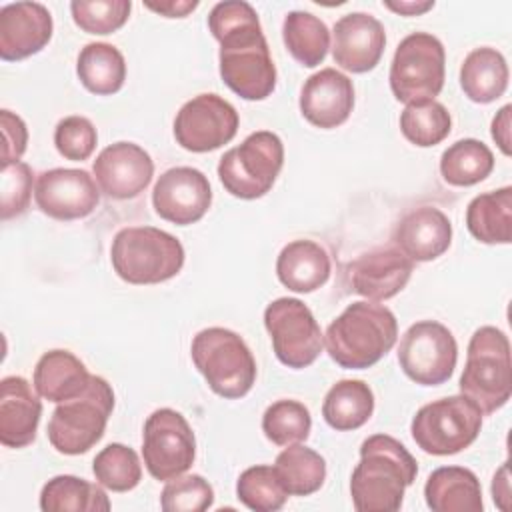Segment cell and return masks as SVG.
Instances as JSON below:
<instances>
[{
    "mask_svg": "<svg viewBox=\"0 0 512 512\" xmlns=\"http://www.w3.org/2000/svg\"><path fill=\"white\" fill-rule=\"evenodd\" d=\"M208 28L220 42V76L244 100H264L276 88V66L270 56L256 10L244 0L218 2Z\"/></svg>",
    "mask_w": 512,
    "mask_h": 512,
    "instance_id": "6da1fadb",
    "label": "cell"
},
{
    "mask_svg": "<svg viewBox=\"0 0 512 512\" xmlns=\"http://www.w3.org/2000/svg\"><path fill=\"white\" fill-rule=\"evenodd\" d=\"M416 474L418 464L402 442L388 434L366 438L350 478L354 508L358 512H396Z\"/></svg>",
    "mask_w": 512,
    "mask_h": 512,
    "instance_id": "7a4b0ae2",
    "label": "cell"
},
{
    "mask_svg": "<svg viewBox=\"0 0 512 512\" xmlns=\"http://www.w3.org/2000/svg\"><path fill=\"white\" fill-rule=\"evenodd\" d=\"M398 322L390 308L376 302H352L328 326L324 346L342 368L364 370L380 362L396 344Z\"/></svg>",
    "mask_w": 512,
    "mask_h": 512,
    "instance_id": "3957f363",
    "label": "cell"
},
{
    "mask_svg": "<svg viewBox=\"0 0 512 512\" xmlns=\"http://www.w3.org/2000/svg\"><path fill=\"white\" fill-rule=\"evenodd\" d=\"M114 272L128 284H160L184 266V246L154 226L122 228L110 250Z\"/></svg>",
    "mask_w": 512,
    "mask_h": 512,
    "instance_id": "277c9868",
    "label": "cell"
},
{
    "mask_svg": "<svg viewBox=\"0 0 512 512\" xmlns=\"http://www.w3.org/2000/svg\"><path fill=\"white\" fill-rule=\"evenodd\" d=\"M460 392L470 398L482 414H492L510 400V342L502 330L482 326L472 334L466 366L460 376Z\"/></svg>",
    "mask_w": 512,
    "mask_h": 512,
    "instance_id": "5b68a950",
    "label": "cell"
},
{
    "mask_svg": "<svg viewBox=\"0 0 512 512\" xmlns=\"http://www.w3.org/2000/svg\"><path fill=\"white\" fill-rule=\"evenodd\" d=\"M194 366L222 398H242L256 382V360L236 332L220 326L200 330L190 346Z\"/></svg>",
    "mask_w": 512,
    "mask_h": 512,
    "instance_id": "8992f818",
    "label": "cell"
},
{
    "mask_svg": "<svg viewBox=\"0 0 512 512\" xmlns=\"http://www.w3.org/2000/svg\"><path fill=\"white\" fill-rule=\"evenodd\" d=\"M114 410V390L102 376H90L74 398L58 402L48 422V440L68 456L88 452L102 436Z\"/></svg>",
    "mask_w": 512,
    "mask_h": 512,
    "instance_id": "52a82bcc",
    "label": "cell"
},
{
    "mask_svg": "<svg viewBox=\"0 0 512 512\" xmlns=\"http://www.w3.org/2000/svg\"><path fill=\"white\" fill-rule=\"evenodd\" d=\"M284 164V144L268 130L252 132L240 146L230 148L218 162V178L226 192L256 200L270 192Z\"/></svg>",
    "mask_w": 512,
    "mask_h": 512,
    "instance_id": "ba28073f",
    "label": "cell"
},
{
    "mask_svg": "<svg viewBox=\"0 0 512 512\" xmlns=\"http://www.w3.org/2000/svg\"><path fill=\"white\" fill-rule=\"evenodd\" d=\"M482 416V410L464 394L448 396L422 406L412 418L410 432L426 454L450 456L478 438Z\"/></svg>",
    "mask_w": 512,
    "mask_h": 512,
    "instance_id": "9c48e42d",
    "label": "cell"
},
{
    "mask_svg": "<svg viewBox=\"0 0 512 512\" xmlns=\"http://www.w3.org/2000/svg\"><path fill=\"white\" fill-rule=\"evenodd\" d=\"M446 52L428 32L408 34L396 48L390 64V88L396 100L412 104L434 100L444 86Z\"/></svg>",
    "mask_w": 512,
    "mask_h": 512,
    "instance_id": "30bf717a",
    "label": "cell"
},
{
    "mask_svg": "<svg viewBox=\"0 0 512 512\" xmlns=\"http://www.w3.org/2000/svg\"><path fill=\"white\" fill-rule=\"evenodd\" d=\"M458 360L454 334L436 320L412 324L398 346V364L416 384L438 386L450 380Z\"/></svg>",
    "mask_w": 512,
    "mask_h": 512,
    "instance_id": "8fae6325",
    "label": "cell"
},
{
    "mask_svg": "<svg viewBox=\"0 0 512 512\" xmlns=\"http://www.w3.org/2000/svg\"><path fill=\"white\" fill-rule=\"evenodd\" d=\"M142 458L156 480L168 482L184 474L196 458V438L188 420L172 408L154 410L144 422Z\"/></svg>",
    "mask_w": 512,
    "mask_h": 512,
    "instance_id": "7c38bea8",
    "label": "cell"
},
{
    "mask_svg": "<svg viewBox=\"0 0 512 512\" xmlns=\"http://www.w3.org/2000/svg\"><path fill=\"white\" fill-rule=\"evenodd\" d=\"M276 358L288 368H306L322 352V332L310 308L298 298H276L264 310Z\"/></svg>",
    "mask_w": 512,
    "mask_h": 512,
    "instance_id": "4fadbf2b",
    "label": "cell"
},
{
    "mask_svg": "<svg viewBox=\"0 0 512 512\" xmlns=\"http://www.w3.org/2000/svg\"><path fill=\"white\" fill-rule=\"evenodd\" d=\"M236 108L218 94H198L174 118V138L190 152H210L228 144L238 132Z\"/></svg>",
    "mask_w": 512,
    "mask_h": 512,
    "instance_id": "5bb4252c",
    "label": "cell"
},
{
    "mask_svg": "<svg viewBox=\"0 0 512 512\" xmlns=\"http://www.w3.org/2000/svg\"><path fill=\"white\" fill-rule=\"evenodd\" d=\"M34 200L54 220H78L94 212L100 192L86 170L52 168L38 176Z\"/></svg>",
    "mask_w": 512,
    "mask_h": 512,
    "instance_id": "9a60e30c",
    "label": "cell"
},
{
    "mask_svg": "<svg viewBox=\"0 0 512 512\" xmlns=\"http://www.w3.org/2000/svg\"><path fill=\"white\" fill-rule=\"evenodd\" d=\"M152 204L156 214L172 224H194L208 212L212 204L210 182L196 168H170L156 180Z\"/></svg>",
    "mask_w": 512,
    "mask_h": 512,
    "instance_id": "2e32d148",
    "label": "cell"
},
{
    "mask_svg": "<svg viewBox=\"0 0 512 512\" xmlns=\"http://www.w3.org/2000/svg\"><path fill=\"white\" fill-rule=\"evenodd\" d=\"M92 172L106 196L128 200L146 190L154 174V162L142 146L116 142L96 156Z\"/></svg>",
    "mask_w": 512,
    "mask_h": 512,
    "instance_id": "e0dca14e",
    "label": "cell"
},
{
    "mask_svg": "<svg viewBox=\"0 0 512 512\" xmlns=\"http://www.w3.org/2000/svg\"><path fill=\"white\" fill-rule=\"evenodd\" d=\"M386 46V32L380 20L366 12H352L334 24L332 58L334 62L354 74L372 70Z\"/></svg>",
    "mask_w": 512,
    "mask_h": 512,
    "instance_id": "ac0fdd59",
    "label": "cell"
},
{
    "mask_svg": "<svg viewBox=\"0 0 512 512\" xmlns=\"http://www.w3.org/2000/svg\"><path fill=\"white\" fill-rule=\"evenodd\" d=\"M50 10L40 2H12L0 10V58L24 60L40 52L52 38Z\"/></svg>",
    "mask_w": 512,
    "mask_h": 512,
    "instance_id": "d6986e66",
    "label": "cell"
},
{
    "mask_svg": "<svg viewBox=\"0 0 512 512\" xmlns=\"http://www.w3.org/2000/svg\"><path fill=\"white\" fill-rule=\"evenodd\" d=\"M414 262L396 246L374 248L348 264L352 292L370 300L396 296L410 280Z\"/></svg>",
    "mask_w": 512,
    "mask_h": 512,
    "instance_id": "ffe728a7",
    "label": "cell"
},
{
    "mask_svg": "<svg viewBox=\"0 0 512 512\" xmlns=\"http://www.w3.org/2000/svg\"><path fill=\"white\" fill-rule=\"evenodd\" d=\"M354 108V86L336 68H322L312 74L300 90V112L316 128L344 124Z\"/></svg>",
    "mask_w": 512,
    "mask_h": 512,
    "instance_id": "44dd1931",
    "label": "cell"
},
{
    "mask_svg": "<svg viewBox=\"0 0 512 512\" xmlns=\"http://www.w3.org/2000/svg\"><path fill=\"white\" fill-rule=\"evenodd\" d=\"M392 242L412 262H430L450 248L452 224L442 210L420 206L400 218Z\"/></svg>",
    "mask_w": 512,
    "mask_h": 512,
    "instance_id": "7402d4cb",
    "label": "cell"
},
{
    "mask_svg": "<svg viewBox=\"0 0 512 512\" xmlns=\"http://www.w3.org/2000/svg\"><path fill=\"white\" fill-rule=\"evenodd\" d=\"M42 402L22 376L0 382V442L6 448H24L34 442Z\"/></svg>",
    "mask_w": 512,
    "mask_h": 512,
    "instance_id": "603a6c76",
    "label": "cell"
},
{
    "mask_svg": "<svg viewBox=\"0 0 512 512\" xmlns=\"http://www.w3.org/2000/svg\"><path fill=\"white\" fill-rule=\"evenodd\" d=\"M424 498L434 512H482V486L476 474L462 466L436 468L424 486Z\"/></svg>",
    "mask_w": 512,
    "mask_h": 512,
    "instance_id": "cb8c5ba5",
    "label": "cell"
},
{
    "mask_svg": "<svg viewBox=\"0 0 512 512\" xmlns=\"http://www.w3.org/2000/svg\"><path fill=\"white\" fill-rule=\"evenodd\" d=\"M276 274L292 292H314L330 278V256L318 242L294 240L280 250Z\"/></svg>",
    "mask_w": 512,
    "mask_h": 512,
    "instance_id": "d4e9b609",
    "label": "cell"
},
{
    "mask_svg": "<svg viewBox=\"0 0 512 512\" xmlns=\"http://www.w3.org/2000/svg\"><path fill=\"white\" fill-rule=\"evenodd\" d=\"M84 362L70 350H48L34 368V388L50 402H64L78 396L90 382Z\"/></svg>",
    "mask_w": 512,
    "mask_h": 512,
    "instance_id": "484cf974",
    "label": "cell"
},
{
    "mask_svg": "<svg viewBox=\"0 0 512 512\" xmlns=\"http://www.w3.org/2000/svg\"><path fill=\"white\" fill-rule=\"evenodd\" d=\"M508 76L506 58L490 46L474 48L460 66V86L478 104L498 100L508 88Z\"/></svg>",
    "mask_w": 512,
    "mask_h": 512,
    "instance_id": "4316f807",
    "label": "cell"
},
{
    "mask_svg": "<svg viewBox=\"0 0 512 512\" xmlns=\"http://www.w3.org/2000/svg\"><path fill=\"white\" fill-rule=\"evenodd\" d=\"M470 234L484 244H508L512 238V188L476 196L466 208Z\"/></svg>",
    "mask_w": 512,
    "mask_h": 512,
    "instance_id": "83f0119b",
    "label": "cell"
},
{
    "mask_svg": "<svg viewBox=\"0 0 512 512\" xmlns=\"http://www.w3.org/2000/svg\"><path fill=\"white\" fill-rule=\"evenodd\" d=\"M76 74L88 92L108 96L124 86L126 62L116 46L108 42H90L78 54Z\"/></svg>",
    "mask_w": 512,
    "mask_h": 512,
    "instance_id": "f1b7e54d",
    "label": "cell"
},
{
    "mask_svg": "<svg viewBox=\"0 0 512 512\" xmlns=\"http://www.w3.org/2000/svg\"><path fill=\"white\" fill-rule=\"evenodd\" d=\"M374 412V394L362 380H340L324 396L322 416L334 430L346 432L364 426Z\"/></svg>",
    "mask_w": 512,
    "mask_h": 512,
    "instance_id": "f546056e",
    "label": "cell"
},
{
    "mask_svg": "<svg viewBox=\"0 0 512 512\" xmlns=\"http://www.w3.org/2000/svg\"><path fill=\"white\" fill-rule=\"evenodd\" d=\"M40 508L44 512H106L110 500L98 484L62 474L42 486Z\"/></svg>",
    "mask_w": 512,
    "mask_h": 512,
    "instance_id": "4dcf8cb0",
    "label": "cell"
},
{
    "mask_svg": "<svg viewBox=\"0 0 512 512\" xmlns=\"http://www.w3.org/2000/svg\"><path fill=\"white\" fill-rule=\"evenodd\" d=\"M282 38L296 62L306 68L318 66L330 48L328 26L314 14L292 10L282 24Z\"/></svg>",
    "mask_w": 512,
    "mask_h": 512,
    "instance_id": "1f68e13d",
    "label": "cell"
},
{
    "mask_svg": "<svg viewBox=\"0 0 512 512\" xmlns=\"http://www.w3.org/2000/svg\"><path fill=\"white\" fill-rule=\"evenodd\" d=\"M274 472L292 496H308L320 490L326 480V460L312 448L294 444L284 448L274 462Z\"/></svg>",
    "mask_w": 512,
    "mask_h": 512,
    "instance_id": "d6a6232c",
    "label": "cell"
},
{
    "mask_svg": "<svg viewBox=\"0 0 512 512\" xmlns=\"http://www.w3.org/2000/svg\"><path fill=\"white\" fill-rule=\"evenodd\" d=\"M492 168V150L476 138H464L450 144L440 158V174L452 186L478 184L492 172Z\"/></svg>",
    "mask_w": 512,
    "mask_h": 512,
    "instance_id": "836d02e7",
    "label": "cell"
},
{
    "mask_svg": "<svg viewBox=\"0 0 512 512\" xmlns=\"http://www.w3.org/2000/svg\"><path fill=\"white\" fill-rule=\"evenodd\" d=\"M450 126V112L436 100L406 104L400 114V130L404 138L420 148L440 144L450 134Z\"/></svg>",
    "mask_w": 512,
    "mask_h": 512,
    "instance_id": "e575fe53",
    "label": "cell"
},
{
    "mask_svg": "<svg viewBox=\"0 0 512 512\" xmlns=\"http://www.w3.org/2000/svg\"><path fill=\"white\" fill-rule=\"evenodd\" d=\"M92 472L96 482L104 488L112 492H128L138 486L142 478V464L130 446L114 442L96 454Z\"/></svg>",
    "mask_w": 512,
    "mask_h": 512,
    "instance_id": "d590c367",
    "label": "cell"
},
{
    "mask_svg": "<svg viewBox=\"0 0 512 512\" xmlns=\"http://www.w3.org/2000/svg\"><path fill=\"white\" fill-rule=\"evenodd\" d=\"M238 500L254 512H276L290 496L280 484L274 466L258 464L246 468L236 482Z\"/></svg>",
    "mask_w": 512,
    "mask_h": 512,
    "instance_id": "8d00e7d4",
    "label": "cell"
},
{
    "mask_svg": "<svg viewBox=\"0 0 512 512\" xmlns=\"http://www.w3.org/2000/svg\"><path fill=\"white\" fill-rule=\"evenodd\" d=\"M312 418L298 400H276L262 416V432L276 446L304 442L310 436Z\"/></svg>",
    "mask_w": 512,
    "mask_h": 512,
    "instance_id": "74e56055",
    "label": "cell"
},
{
    "mask_svg": "<svg viewBox=\"0 0 512 512\" xmlns=\"http://www.w3.org/2000/svg\"><path fill=\"white\" fill-rule=\"evenodd\" d=\"M130 0H74L70 2L72 20L88 34H112L130 16Z\"/></svg>",
    "mask_w": 512,
    "mask_h": 512,
    "instance_id": "f35d334b",
    "label": "cell"
},
{
    "mask_svg": "<svg viewBox=\"0 0 512 512\" xmlns=\"http://www.w3.org/2000/svg\"><path fill=\"white\" fill-rule=\"evenodd\" d=\"M214 502V490L200 474L176 476L168 480L160 494L164 512H202Z\"/></svg>",
    "mask_w": 512,
    "mask_h": 512,
    "instance_id": "ab89813d",
    "label": "cell"
},
{
    "mask_svg": "<svg viewBox=\"0 0 512 512\" xmlns=\"http://www.w3.org/2000/svg\"><path fill=\"white\" fill-rule=\"evenodd\" d=\"M96 128L84 116H66L56 124L54 144L66 160H86L96 148Z\"/></svg>",
    "mask_w": 512,
    "mask_h": 512,
    "instance_id": "60d3db41",
    "label": "cell"
},
{
    "mask_svg": "<svg viewBox=\"0 0 512 512\" xmlns=\"http://www.w3.org/2000/svg\"><path fill=\"white\" fill-rule=\"evenodd\" d=\"M32 194V170L26 162L2 164V220H10L20 216L28 204Z\"/></svg>",
    "mask_w": 512,
    "mask_h": 512,
    "instance_id": "b9f144b4",
    "label": "cell"
},
{
    "mask_svg": "<svg viewBox=\"0 0 512 512\" xmlns=\"http://www.w3.org/2000/svg\"><path fill=\"white\" fill-rule=\"evenodd\" d=\"M0 124H2V136H4L2 164L18 162L20 156L24 154L26 142H28L26 124H24V120L20 116L12 114L10 110H2L0 112Z\"/></svg>",
    "mask_w": 512,
    "mask_h": 512,
    "instance_id": "7bdbcfd3",
    "label": "cell"
},
{
    "mask_svg": "<svg viewBox=\"0 0 512 512\" xmlns=\"http://www.w3.org/2000/svg\"><path fill=\"white\" fill-rule=\"evenodd\" d=\"M510 110L506 104L492 120V138L506 156H510Z\"/></svg>",
    "mask_w": 512,
    "mask_h": 512,
    "instance_id": "ee69618b",
    "label": "cell"
},
{
    "mask_svg": "<svg viewBox=\"0 0 512 512\" xmlns=\"http://www.w3.org/2000/svg\"><path fill=\"white\" fill-rule=\"evenodd\" d=\"M198 6L196 0H166V2H146V8L166 16V18H184Z\"/></svg>",
    "mask_w": 512,
    "mask_h": 512,
    "instance_id": "f6af8a7d",
    "label": "cell"
},
{
    "mask_svg": "<svg viewBox=\"0 0 512 512\" xmlns=\"http://www.w3.org/2000/svg\"><path fill=\"white\" fill-rule=\"evenodd\" d=\"M384 6L402 14V16H418V14H424L426 10H430L434 6V2L432 0H424V2L400 0V2H384Z\"/></svg>",
    "mask_w": 512,
    "mask_h": 512,
    "instance_id": "bcb514c9",
    "label": "cell"
},
{
    "mask_svg": "<svg viewBox=\"0 0 512 512\" xmlns=\"http://www.w3.org/2000/svg\"><path fill=\"white\" fill-rule=\"evenodd\" d=\"M492 496H494V502H498V506L504 510L502 498H508V496H510V490H508V466H506V464L494 474V480H492Z\"/></svg>",
    "mask_w": 512,
    "mask_h": 512,
    "instance_id": "7dc6e473",
    "label": "cell"
}]
</instances>
